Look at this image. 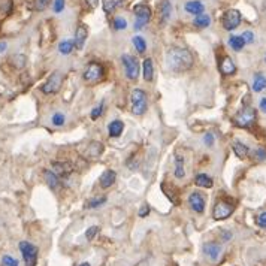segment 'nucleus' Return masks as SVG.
Wrapping results in <instances>:
<instances>
[{"label": "nucleus", "mask_w": 266, "mask_h": 266, "mask_svg": "<svg viewBox=\"0 0 266 266\" xmlns=\"http://www.w3.org/2000/svg\"><path fill=\"white\" fill-rule=\"evenodd\" d=\"M50 3H51V0H35L33 8H35V11L42 12V11H45L48 6H50Z\"/></svg>", "instance_id": "nucleus-36"}, {"label": "nucleus", "mask_w": 266, "mask_h": 266, "mask_svg": "<svg viewBox=\"0 0 266 266\" xmlns=\"http://www.w3.org/2000/svg\"><path fill=\"white\" fill-rule=\"evenodd\" d=\"M99 233V227L98 226H91V227H88L87 229V232H85V238L88 239V241H93L94 239V236Z\"/></svg>", "instance_id": "nucleus-41"}, {"label": "nucleus", "mask_w": 266, "mask_h": 266, "mask_svg": "<svg viewBox=\"0 0 266 266\" xmlns=\"http://www.w3.org/2000/svg\"><path fill=\"white\" fill-rule=\"evenodd\" d=\"M87 36H88V32H87V27L84 24H80L77 27V32H75V39H74V45L77 50H82V46L87 41Z\"/></svg>", "instance_id": "nucleus-15"}, {"label": "nucleus", "mask_w": 266, "mask_h": 266, "mask_svg": "<svg viewBox=\"0 0 266 266\" xmlns=\"http://www.w3.org/2000/svg\"><path fill=\"white\" fill-rule=\"evenodd\" d=\"M235 211V204L226 198H222L215 202L214 205V209H212V217H214V220L217 222H222V220H226L229 219V217L233 214Z\"/></svg>", "instance_id": "nucleus-2"}, {"label": "nucleus", "mask_w": 266, "mask_h": 266, "mask_svg": "<svg viewBox=\"0 0 266 266\" xmlns=\"http://www.w3.org/2000/svg\"><path fill=\"white\" fill-rule=\"evenodd\" d=\"M132 42H133V45H135V48H136V51H138L139 54H143L145 51H147V42H145V39H143L142 36H135V38L132 39Z\"/></svg>", "instance_id": "nucleus-31"}, {"label": "nucleus", "mask_w": 266, "mask_h": 266, "mask_svg": "<svg viewBox=\"0 0 266 266\" xmlns=\"http://www.w3.org/2000/svg\"><path fill=\"white\" fill-rule=\"evenodd\" d=\"M256 118H257L256 109L251 108V106H247V108H243L241 111H238V114L233 117V123L238 127L248 129L256 123Z\"/></svg>", "instance_id": "nucleus-3"}, {"label": "nucleus", "mask_w": 266, "mask_h": 266, "mask_svg": "<svg viewBox=\"0 0 266 266\" xmlns=\"http://www.w3.org/2000/svg\"><path fill=\"white\" fill-rule=\"evenodd\" d=\"M103 108H105V103H103V102H101L98 106H94V108H93V111H91V114H90L91 120H98V118L102 115V112H103Z\"/></svg>", "instance_id": "nucleus-39"}, {"label": "nucleus", "mask_w": 266, "mask_h": 266, "mask_svg": "<svg viewBox=\"0 0 266 266\" xmlns=\"http://www.w3.org/2000/svg\"><path fill=\"white\" fill-rule=\"evenodd\" d=\"M6 48H8V43L5 41H0V54L5 53L6 51Z\"/></svg>", "instance_id": "nucleus-49"}, {"label": "nucleus", "mask_w": 266, "mask_h": 266, "mask_svg": "<svg viewBox=\"0 0 266 266\" xmlns=\"http://www.w3.org/2000/svg\"><path fill=\"white\" fill-rule=\"evenodd\" d=\"M142 77L147 82H151L154 78V64L151 59H145L142 63Z\"/></svg>", "instance_id": "nucleus-18"}, {"label": "nucleus", "mask_w": 266, "mask_h": 266, "mask_svg": "<svg viewBox=\"0 0 266 266\" xmlns=\"http://www.w3.org/2000/svg\"><path fill=\"white\" fill-rule=\"evenodd\" d=\"M148 214H150V206L147 204L142 205L141 209H139V217H141V219H143V217H147Z\"/></svg>", "instance_id": "nucleus-46"}, {"label": "nucleus", "mask_w": 266, "mask_h": 266, "mask_svg": "<svg viewBox=\"0 0 266 266\" xmlns=\"http://www.w3.org/2000/svg\"><path fill=\"white\" fill-rule=\"evenodd\" d=\"M0 266H20V263H18V260L15 257H12L9 254H5L2 257V262H0Z\"/></svg>", "instance_id": "nucleus-38"}, {"label": "nucleus", "mask_w": 266, "mask_h": 266, "mask_svg": "<svg viewBox=\"0 0 266 266\" xmlns=\"http://www.w3.org/2000/svg\"><path fill=\"white\" fill-rule=\"evenodd\" d=\"M102 153H103V145H102V142H98V141H91L85 150V154L88 159H96V157L102 156Z\"/></svg>", "instance_id": "nucleus-17"}, {"label": "nucleus", "mask_w": 266, "mask_h": 266, "mask_svg": "<svg viewBox=\"0 0 266 266\" xmlns=\"http://www.w3.org/2000/svg\"><path fill=\"white\" fill-rule=\"evenodd\" d=\"M162 188H163V191H164V195H166V196L169 198V201H171V202H172L174 205H178V204H180L178 195H177V193H175V191H174L172 188H169V190H167V188L164 187V184L162 185Z\"/></svg>", "instance_id": "nucleus-34"}, {"label": "nucleus", "mask_w": 266, "mask_h": 266, "mask_svg": "<svg viewBox=\"0 0 266 266\" xmlns=\"http://www.w3.org/2000/svg\"><path fill=\"white\" fill-rule=\"evenodd\" d=\"M98 3H99V0H85V5L88 9H96L98 8Z\"/></svg>", "instance_id": "nucleus-47"}, {"label": "nucleus", "mask_w": 266, "mask_h": 266, "mask_svg": "<svg viewBox=\"0 0 266 266\" xmlns=\"http://www.w3.org/2000/svg\"><path fill=\"white\" fill-rule=\"evenodd\" d=\"M64 9V0H56L54 2V12H61Z\"/></svg>", "instance_id": "nucleus-45"}, {"label": "nucleus", "mask_w": 266, "mask_h": 266, "mask_svg": "<svg viewBox=\"0 0 266 266\" xmlns=\"http://www.w3.org/2000/svg\"><path fill=\"white\" fill-rule=\"evenodd\" d=\"M112 26H114L115 30H124V29L127 27V21H126L123 17H117V18H114V21H112Z\"/></svg>", "instance_id": "nucleus-35"}, {"label": "nucleus", "mask_w": 266, "mask_h": 266, "mask_svg": "<svg viewBox=\"0 0 266 266\" xmlns=\"http://www.w3.org/2000/svg\"><path fill=\"white\" fill-rule=\"evenodd\" d=\"M253 156H254V159H256V160H259V162L266 160V151H265L263 148H257V150H254Z\"/></svg>", "instance_id": "nucleus-42"}, {"label": "nucleus", "mask_w": 266, "mask_h": 266, "mask_svg": "<svg viewBox=\"0 0 266 266\" xmlns=\"http://www.w3.org/2000/svg\"><path fill=\"white\" fill-rule=\"evenodd\" d=\"M205 198H204V195L202 193H199V191H191L190 195H188V205H190V208L195 211V212H198V214H202L204 211H205Z\"/></svg>", "instance_id": "nucleus-11"}, {"label": "nucleus", "mask_w": 266, "mask_h": 266, "mask_svg": "<svg viewBox=\"0 0 266 266\" xmlns=\"http://www.w3.org/2000/svg\"><path fill=\"white\" fill-rule=\"evenodd\" d=\"M241 36H243V39H244V42H246V43H253V41H254V33H253V32H250V30L244 32Z\"/></svg>", "instance_id": "nucleus-43"}, {"label": "nucleus", "mask_w": 266, "mask_h": 266, "mask_svg": "<svg viewBox=\"0 0 266 266\" xmlns=\"http://www.w3.org/2000/svg\"><path fill=\"white\" fill-rule=\"evenodd\" d=\"M184 8H185V11H187L188 14H191V15H201V14H204V11H205L204 3L199 2V0H190V2L185 3Z\"/></svg>", "instance_id": "nucleus-20"}, {"label": "nucleus", "mask_w": 266, "mask_h": 266, "mask_svg": "<svg viewBox=\"0 0 266 266\" xmlns=\"http://www.w3.org/2000/svg\"><path fill=\"white\" fill-rule=\"evenodd\" d=\"M122 63L124 66V72H126V77L132 81H136L139 77V63L133 56L124 54L122 56Z\"/></svg>", "instance_id": "nucleus-10"}, {"label": "nucleus", "mask_w": 266, "mask_h": 266, "mask_svg": "<svg viewBox=\"0 0 266 266\" xmlns=\"http://www.w3.org/2000/svg\"><path fill=\"white\" fill-rule=\"evenodd\" d=\"M130 103H132V112L135 115H142L147 111V94L143 90L135 88L130 93Z\"/></svg>", "instance_id": "nucleus-6"}, {"label": "nucleus", "mask_w": 266, "mask_h": 266, "mask_svg": "<svg viewBox=\"0 0 266 266\" xmlns=\"http://www.w3.org/2000/svg\"><path fill=\"white\" fill-rule=\"evenodd\" d=\"M61 82H63V75L60 72H53L50 78H48L45 81V84L41 87V90L43 94H56L61 88Z\"/></svg>", "instance_id": "nucleus-9"}, {"label": "nucleus", "mask_w": 266, "mask_h": 266, "mask_svg": "<svg viewBox=\"0 0 266 266\" xmlns=\"http://www.w3.org/2000/svg\"><path fill=\"white\" fill-rule=\"evenodd\" d=\"M195 184H196L198 187L211 188V187L214 185V181H212V178H211L209 175H206V174H199V175H196V178H195Z\"/></svg>", "instance_id": "nucleus-24"}, {"label": "nucleus", "mask_w": 266, "mask_h": 266, "mask_svg": "<svg viewBox=\"0 0 266 266\" xmlns=\"http://www.w3.org/2000/svg\"><path fill=\"white\" fill-rule=\"evenodd\" d=\"M171 266H178V265H177V263H172V265H171Z\"/></svg>", "instance_id": "nucleus-53"}, {"label": "nucleus", "mask_w": 266, "mask_h": 266, "mask_svg": "<svg viewBox=\"0 0 266 266\" xmlns=\"http://www.w3.org/2000/svg\"><path fill=\"white\" fill-rule=\"evenodd\" d=\"M204 141H205V143L208 145V147H211V145L214 143V136H212V133H206L205 138H204Z\"/></svg>", "instance_id": "nucleus-48"}, {"label": "nucleus", "mask_w": 266, "mask_h": 266, "mask_svg": "<svg viewBox=\"0 0 266 266\" xmlns=\"http://www.w3.org/2000/svg\"><path fill=\"white\" fill-rule=\"evenodd\" d=\"M232 150H233L235 156L239 157V159H246V157L248 156V153H250V150H248L247 145L243 143V142H239V141H235V142L232 143Z\"/></svg>", "instance_id": "nucleus-23"}, {"label": "nucleus", "mask_w": 266, "mask_h": 266, "mask_svg": "<svg viewBox=\"0 0 266 266\" xmlns=\"http://www.w3.org/2000/svg\"><path fill=\"white\" fill-rule=\"evenodd\" d=\"M12 64L17 67V69H22L24 66H26V57H24L22 54H17L11 59Z\"/></svg>", "instance_id": "nucleus-37"}, {"label": "nucleus", "mask_w": 266, "mask_h": 266, "mask_svg": "<svg viewBox=\"0 0 266 266\" xmlns=\"http://www.w3.org/2000/svg\"><path fill=\"white\" fill-rule=\"evenodd\" d=\"M204 254H205L209 260L215 262L217 259L220 257V254H222V247H220V244H217V243H206V244L204 246Z\"/></svg>", "instance_id": "nucleus-14"}, {"label": "nucleus", "mask_w": 266, "mask_h": 266, "mask_svg": "<svg viewBox=\"0 0 266 266\" xmlns=\"http://www.w3.org/2000/svg\"><path fill=\"white\" fill-rule=\"evenodd\" d=\"M220 72L223 75H233L235 72H236V64L233 63V60L229 57V56H225L222 60H220Z\"/></svg>", "instance_id": "nucleus-16"}, {"label": "nucleus", "mask_w": 266, "mask_h": 266, "mask_svg": "<svg viewBox=\"0 0 266 266\" xmlns=\"http://www.w3.org/2000/svg\"><path fill=\"white\" fill-rule=\"evenodd\" d=\"M53 172L60 178L64 180L67 178L72 172H74V164L70 162H54L53 163Z\"/></svg>", "instance_id": "nucleus-12"}, {"label": "nucleus", "mask_w": 266, "mask_h": 266, "mask_svg": "<svg viewBox=\"0 0 266 266\" xmlns=\"http://www.w3.org/2000/svg\"><path fill=\"white\" fill-rule=\"evenodd\" d=\"M241 21H243V15H241V12L238 9H229L223 14L222 17V24H223V27L225 30H235Z\"/></svg>", "instance_id": "nucleus-8"}, {"label": "nucleus", "mask_w": 266, "mask_h": 266, "mask_svg": "<svg viewBox=\"0 0 266 266\" xmlns=\"http://www.w3.org/2000/svg\"><path fill=\"white\" fill-rule=\"evenodd\" d=\"M193 24H195V26L199 27V29H206L209 24H211V17L206 15V14L196 15V18L193 20Z\"/></svg>", "instance_id": "nucleus-27"}, {"label": "nucleus", "mask_w": 266, "mask_h": 266, "mask_svg": "<svg viewBox=\"0 0 266 266\" xmlns=\"http://www.w3.org/2000/svg\"><path fill=\"white\" fill-rule=\"evenodd\" d=\"M164 61L169 70L175 72V74H183V72H187L193 67L195 59H193V54L188 50H185V48L172 46L166 51Z\"/></svg>", "instance_id": "nucleus-1"}, {"label": "nucleus", "mask_w": 266, "mask_h": 266, "mask_svg": "<svg viewBox=\"0 0 266 266\" xmlns=\"http://www.w3.org/2000/svg\"><path fill=\"white\" fill-rule=\"evenodd\" d=\"M266 88V77L262 74H256L254 75V81H253V91L260 93Z\"/></svg>", "instance_id": "nucleus-26"}, {"label": "nucleus", "mask_w": 266, "mask_h": 266, "mask_svg": "<svg viewBox=\"0 0 266 266\" xmlns=\"http://www.w3.org/2000/svg\"><path fill=\"white\" fill-rule=\"evenodd\" d=\"M18 247H20V251H21L24 265H26V266H36L38 265L39 251H38V247L36 246H33L32 243H29V241H21Z\"/></svg>", "instance_id": "nucleus-5"}, {"label": "nucleus", "mask_w": 266, "mask_h": 266, "mask_svg": "<svg viewBox=\"0 0 266 266\" xmlns=\"http://www.w3.org/2000/svg\"><path fill=\"white\" fill-rule=\"evenodd\" d=\"M133 14L136 17V22H135V29L139 30L142 29L145 24H148L150 20H151V9L148 5H143V3H139L133 8Z\"/></svg>", "instance_id": "nucleus-7"}, {"label": "nucleus", "mask_w": 266, "mask_h": 266, "mask_svg": "<svg viewBox=\"0 0 266 266\" xmlns=\"http://www.w3.org/2000/svg\"><path fill=\"white\" fill-rule=\"evenodd\" d=\"M78 266H91L88 262H84V263H81V265H78Z\"/></svg>", "instance_id": "nucleus-52"}, {"label": "nucleus", "mask_w": 266, "mask_h": 266, "mask_svg": "<svg viewBox=\"0 0 266 266\" xmlns=\"http://www.w3.org/2000/svg\"><path fill=\"white\" fill-rule=\"evenodd\" d=\"M123 3V0H102V5H103V11L106 14L114 12L120 5Z\"/></svg>", "instance_id": "nucleus-30"}, {"label": "nucleus", "mask_w": 266, "mask_h": 266, "mask_svg": "<svg viewBox=\"0 0 266 266\" xmlns=\"http://www.w3.org/2000/svg\"><path fill=\"white\" fill-rule=\"evenodd\" d=\"M265 61H266V57H265Z\"/></svg>", "instance_id": "nucleus-54"}, {"label": "nucleus", "mask_w": 266, "mask_h": 266, "mask_svg": "<svg viewBox=\"0 0 266 266\" xmlns=\"http://www.w3.org/2000/svg\"><path fill=\"white\" fill-rule=\"evenodd\" d=\"M105 202H106V196L93 198V199H90V201L85 204V208H88V209H91V208H99V206L105 205Z\"/></svg>", "instance_id": "nucleus-32"}, {"label": "nucleus", "mask_w": 266, "mask_h": 266, "mask_svg": "<svg viewBox=\"0 0 266 266\" xmlns=\"http://www.w3.org/2000/svg\"><path fill=\"white\" fill-rule=\"evenodd\" d=\"M229 46L232 48L233 51H241V50H243V48L246 46V42H244L243 36H236V35H233V36L229 38Z\"/></svg>", "instance_id": "nucleus-25"}, {"label": "nucleus", "mask_w": 266, "mask_h": 266, "mask_svg": "<svg viewBox=\"0 0 266 266\" xmlns=\"http://www.w3.org/2000/svg\"><path fill=\"white\" fill-rule=\"evenodd\" d=\"M222 238H223L225 241H229V239L232 238V233H230V232H223V236H222Z\"/></svg>", "instance_id": "nucleus-51"}, {"label": "nucleus", "mask_w": 266, "mask_h": 266, "mask_svg": "<svg viewBox=\"0 0 266 266\" xmlns=\"http://www.w3.org/2000/svg\"><path fill=\"white\" fill-rule=\"evenodd\" d=\"M64 115L61 114V112H57V114H54L53 115V118H51V122H53V124L56 126V127H60V126H63L64 124Z\"/></svg>", "instance_id": "nucleus-40"}, {"label": "nucleus", "mask_w": 266, "mask_h": 266, "mask_svg": "<svg viewBox=\"0 0 266 266\" xmlns=\"http://www.w3.org/2000/svg\"><path fill=\"white\" fill-rule=\"evenodd\" d=\"M74 42L72 41H63V42H60V45H59V51L61 53V54H70L72 53V50H74Z\"/></svg>", "instance_id": "nucleus-33"}, {"label": "nucleus", "mask_w": 266, "mask_h": 266, "mask_svg": "<svg viewBox=\"0 0 266 266\" xmlns=\"http://www.w3.org/2000/svg\"><path fill=\"white\" fill-rule=\"evenodd\" d=\"M43 178H45L48 187H50L53 191H59L61 188V185H63L61 180L53 171H50V169H45V171H43Z\"/></svg>", "instance_id": "nucleus-13"}, {"label": "nucleus", "mask_w": 266, "mask_h": 266, "mask_svg": "<svg viewBox=\"0 0 266 266\" xmlns=\"http://www.w3.org/2000/svg\"><path fill=\"white\" fill-rule=\"evenodd\" d=\"M260 109L266 114V98H263V99L260 101Z\"/></svg>", "instance_id": "nucleus-50"}, {"label": "nucleus", "mask_w": 266, "mask_h": 266, "mask_svg": "<svg viewBox=\"0 0 266 266\" xmlns=\"http://www.w3.org/2000/svg\"><path fill=\"white\" fill-rule=\"evenodd\" d=\"M185 177V169H184V159L183 156L175 157V178L181 180Z\"/></svg>", "instance_id": "nucleus-28"}, {"label": "nucleus", "mask_w": 266, "mask_h": 266, "mask_svg": "<svg viewBox=\"0 0 266 266\" xmlns=\"http://www.w3.org/2000/svg\"><path fill=\"white\" fill-rule=\"evenodd\" d=\"M123 130H124V123L122 122V120H114V122H111L108 126V133L111 138L122 136Z\"/></svg>", "instance_id": "nucleus-21"}, {"label": "nucleus", "mask_w": 266, "mask_h": 266, "mask_svg": "<svg viewBox=\"0 0 266 266\" xmlns=\"http://www.w3.org/2000/svg\"><path fill=\"white\" fill-rule=\"evenodd\" d=\"M12 0H0V18H5L12 12Z\"/></svg>", "instance_id": "nucleus-29"}, {"label": "nucleus", "mask_w": 266, "mask_h": 266, "mask_svg": "<svg viewBox=\"0 0 266 266\" xmlns=\"http://www.w3.org/2000/svg\"><path fill=\"white\" fill-rule=\"evenodd\" d=\"M115 180H117V174L114 172V171H105L102 175H101V178H99V185L102 187V188H109L114 183H115Z\"/></svg>", "instance_id": "nucleus-22"}, {"label": "nucleus", "mask_w": 266, "mask_h": 266, "mask_svg": "<svg viewBox=\"0 0 266 266\" xmlns=\"http://www.w3.org/2000/svg\"><path fill=\"white\" fill-rule=\"evenodd\" d=\"M257 226L259 227H266V211L265 212H262V214H259V217H257Z\"/></svg>", "instance_id": "nucleus-44"}, {"label": "nucleus", "mask_w": 266, "mask_h": 266, "mask_svg": "<svg viewBox=\"0 0 266 266\" xmlns=\"http://www.w3.org/2000/svg\"><path fill=\"white\" fill-rule=\"evenodd\" d=\"M103 75H105V69H103V66H102L101 63H98V61H90V63L85 66V69H84L82 78H84V81L88 82V84H96V82L102 81Z\"/></svg>", "instance_id": "nucleus-4"}, {"label": "nucleus", "mask_w": 266, "mask_h": 266, "mask_svg": "<svg viewBox=\"0 0 266 266\" xmlns=\"http://www.w3.org/2000/svg\"><path fill=\"white\" fill-rule=\"evenodd\" d=\"M160 22L162 24H166L169 20H171V14H172V5L169 0H163V2L160 3Z\"/></svg>", "instance_id": "nucleus-19"}]
</instances>
